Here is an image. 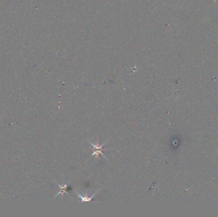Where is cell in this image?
Segmentation results:
<instances>
[{"label": "cell", "mask_w": 218, "mask_h": 217, "mask_svg": "<svg viewBox=\"0 0 218 217\" xmlns=\"http://www.w3.org/2000/svg\"><path fill=\"white\" fill-rule=\"evenodd\" d=\"M89 142L91 143V145H92L93 147V153L92 155H96V157H98L99 155V154H101V155H102V156H103L104 157L106 158V156L103 153L102 151L103 150H107V149H103V145L105 144V143H105H103L102 145H101V146H100V145H99L98 143H97V145H95V144H93V143L91 142L90 141H89Z\"/></svg>", "instance_id": "obj_1"}, {"label": "cell", "mask_w": 218, "mask_h": 217, "mask_svg": "<svg viewBox=\"0 0 218 217\" xmlns=\"http://www.w3.org/2000/svg\"><path fill=\"white\" fill-rule=\"evenodd\" d=\"M56 183H57V182H56ZM57 184L58 185V187H59V189H60V190H59V192H58V194L56 195V197H57L58 195H59V194H64V193H66L67 194H68V193L66 192V188H67V185H59L58 183H57Z\"/></svg>", "instance_id": "obj_2"}, {"label": "cell", "mask_w": 218, "mask_h": 217, "mask_svg": "<svg viewBox=\"0 0 218 217\" xmlns=\"http://www.w3.org/2000/svg\"><path fill=\"white\" fill-rule=\"evenodd\" d=\"M77 193L78 194V196L82 199L81 202H91V201L92 198H93V197L95 196V194L96 193H97V192H96L95 194H93V195L91 197H90V198H87V197H86V196H81L80 194H78V192H77Z\"/></svg>", "instance_id": "obj_3"}]
</instances>
